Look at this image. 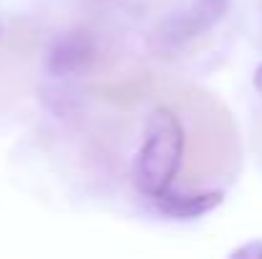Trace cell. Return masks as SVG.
Wrapping results in <instances>:
<instances>
[{
    "instance_id": "obj_1",
    "label": "cell",
    "mask_w": 262,
    "mask_h": 259,
    "mask_svg": "<svg viewBox=\"0 0 262 259\" xmlns=\"http://www.w3.org/2000/svg\"><path fill=\"white\" fill-rule=\"evenodd\" d=\"M183 150L186 135L178 114L168 107H156L145 120L143 145L133 163L135 188L148 198L168 191L183 166Z\"/></svg>"
},
{
    "instance_id": "obj_2",
    "label": "cell",
    "mask_w": 262,
    "mask_h": 259,
    "mask_svg": "<svg viewBox=\"0 0 262 259\" xmlns=\"http://www.w3.org/2000/svg\"><path fill=\"white\" fill-rule=\"evenodd\" d=\"M229 5L232 0H191L153 28V46L168 51L188 46L191 41L209 33L227 15Z\"/></svg>"
},
{
    "instance_id": "obj_3",
    "label": "cell",
    "mask_w": 262,
    "mask_h": 259,
    "mask_svg": "<svg viewBox=\"0 0 262 259\" xmlns=\"http://www.w3.org/2000/svg\"><path fill=\"white\" fill-rule=\"evenodd\" d=\"M97 59V41L84 28H72L56 36L46 54V72L54 79L82 77Z\"/></svg>"
},
{
    "instance_id": "obj_4",
    "label": "cell",
    "mask_w": 262,
    "mask_h": 259,
    "mask_svg": "<svg viewBox=\"0 0 262 259\" xmlns=\"http://www.w3.org/2000/svg\"><path fill=\"white\" fill-rule=\"evenodd\" d=\"M224 201V191H204V193H176V191H163L153 198L156 208L178 221H191V219H201L206 214H211L216 206H222Z\"/></svg>"
},
{
    "instance_id": "obj_5",
    "label": "cell",
    "mask_w": 262,
    "mask_h": 259,
    "mask_svg": "<svg viewBox=\"0 0 262 259\" xmlns=\"http://www.w3.org/2000/svg\"><path fill=\"white\" fill-rule=\"evenodd\" d=\"M229 257L232 259H237V257L239 259H257V257H262V242L260 239H252V242H247V244L232 249Z\"/></svg>"
},
{
    "instance_id": "obj_6",
    "label": "cell",
    "mask_w": 262,
    "mask_h": 259,
    "mask_svg": "<svg viewBox=\"0 0 262 259\" xmlns=\"http://www.w3.org/2000/svg\"><path fill=\"white\" fill-rule=\"evenodd\" d=\"M252 84H255V89H257V94L262 97V64L255 69V77H252Z\"/></svg>"
},
{
    "instance_id": "obj_7",
    "label": "cell",
    "mask_w": 262,
    "mask_h": 259,
    "mask_svg": "<svg viewBox=\"0 0 262 259\" xmlns=\"http://www.w3.org/2000/svg\"><path fill=\"white\" fill-rule=\"evenodd\" d=\"M0 36H3V26H0Z\"/></svg>"
}]
</instances>
